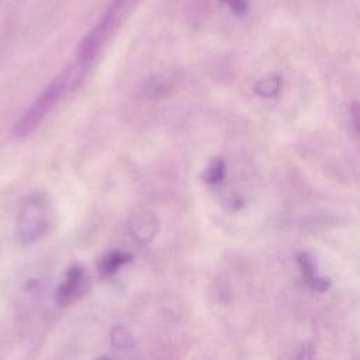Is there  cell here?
I'll return each mask as SVG.
<instances>
[{
  "mask_svg": "<svg viewBox=\"0 0 360 360\" xmlns=\"http://www.w3.org/2000/svg\"><path fill=\"white\" fill-rule=\"evenodd\" d=\"M86 69L87 66L84 63L76 62L58 73L21 114L18 121L14 124L13 134L17 138H24L32 134L48 114L52 112L69 93L80 86L86 75Z\"/></svg>",
  "mask_w": 360,
  "mask_h": 360,
  "instance_id": "obj_1",
  "label": "cell"
},
{
  "mask_svg": "<svg viewBox=\"0 0 360 360\" xmlns=\"http://www.w3.org/2000/svg\"><path fill=\"white\" fill-rule=\"evenodd\" d=\"M138 3L139 0H111L98 21L82 38L77 46V62L89 66Z\"/></svg>",
  "mask_w": 360,
  "mask_h": 360,
  "instance_id": "obj_2",
  "label": "cell"
},
{
  "mask_svg": "<svg viewBox=\"0 0 360 360\" xmlns=\"http://www.w3.org/2000/svg\"><path fill=\"white\" fill-rule=\"evenodd\" d=\"M17 236L22 243L38 240L49 225V204L45 195H30L17 214Z\"/></svg>",
  "mask_w": 360,
  "mask_h": 360,
  "instance_id": "obj_3",
  "label": "cell"
},
{
  "mask_svg": "<svg viewBox=\"0 0 360 360\" xmlns=\"http://www.w3.org/2000/svg\"><path fill=\"white\" fill-rule=\"evenodd\" d=\"M89 285H90V278L86 269L77 263L72 264L66 270L56 290V302L63 307L76 302L86 294V291L89 290Z\"/></svg>",
  "mask_w": 360,
  "mask_h": 360,
  "instance_id": "obj_4",
  "label": "cell"
},
{
  "mask_svg": "<svg viewBox=\"0 0 360 360\" xmlns=\"http://www.w3.org/2000/svg\"><path fill=\"white\" fill-rule=\"evenodd\" d=\"M128 229L138 245H148L159 232V218L152 211H138L131 215Z\"/></svg>",
  "mask_w": 360,
  "mask_h": 360,
  "instance_id": "obj_5",
  "label": "cell"
},
{
  "mask_svg": "<svg viewBox=\"0 0 360 360\" xmlns=\"http://www.w3.org/2000/svg\"><path fill=\"white\" fill-rule=\"evenodd\" d=\"M297 263L300 267L301 277L309 288H312L314 291H318V292H325L330 287V280L326 277H322L318 273L316 263L308 252H298Z\"/></svg>",
  "mask_w": 360,
  "mask_h": 360,
  "instance_id": "obj_6",
  "label": "cell"
},
{
  "mask_svg": "<svg viewBox=\"0 0 360 360\" xmlns=\"http://www.w3.org/2000/svg\"><path fill=\"white\" fill-rule=\"evenodd\" d=\"M174 82L163 75H150L139 84V97L143 100H159L173 91Z\"/></svg>",
  "mask_w": 360,
  "mask_h": 360,
  "instance_id": "obj_7",
  "label": "cell"
},
{
  "mask_svg": "<svg viewBox=\"0 0 360 360\" xmlns=\"http://www.w3.org/2000/svg\"><path fill=\"white\" fill-rule=\"evenodd\" d=\"M131 260H132V255L129 252H125L121 249H112L105 252L101 256L97 264V269L101 277L108 278V277H112L122 266H125Z\"/></svg>",
  "mask_w": 360,
  "mask_h": 360,
  "instance_id": "obj_8",
  "label": "cell"
},
{
  "mask_svg": "<svg viewBox=\"0 0 360 360\" xmlns=\"http://www.w3.org/2000/svg\"><path fill=\"white\" fill-rule=\"evenodd\" d=\"M281 87V80L277 75H267L255 84V91L262 97H274Z\"/></svg>",
  "mask_w": 360,
  "mask_h": 360,
  "instance_id": "obj_9",
  "label": "cell"
},
{
  "mask_svg": "<svg viewBox=\"0 0 360 360\" xmlns=\"http://www.w3.org/2000/svg\"><path fill=\"white\" fill-rule=\"evenodd\" d=\"M225 176V163L222 159H215L212 160L207 169L202 173V179L208 184H217L219 183Z\"/></svg>",
  "mask_w": 360,
  "mask_h": 360,
  "instance_id": "obj_10",
  "label": "cell"
},
{
  "mask_svg": "<svg viewBox=\"0 0 360 360\" xmlns=\"http://www.w3.org/2000/svg\"><path fill=\"white\" fill-rule=\"evenodd\" d=\"M111 343L115 347H131L134 345V338L131 335V332L122 326H115L111 332Z\"/></svg>",
  "mask_w": 360,
  "mask_h": 360,
  "instance_id": "obj_11",
  "label": "cell"
},
{
  "mask_svg": "<svg viewBox=\"0 0 360 360\" xmlns=\"http://www.w3.org/2000/svg\"><path fill=\"white\" fill-rule=\"evenodd\" d=\"M224 4H226L233 13L236 14H243L248 8L246 0H221Z\"/></svg>",
  "mask_w": 360,
  "mask_h": 360,
  "instance_id": "obj_12",
  "label": "cell"
},
{
  "mask_svg": "<svg viewBox=\"0 0 360 360\" xmlns=\"http://www.w3.org/2000/svg\"><path fill=\"white\" fill-rule=\"evenodd\" d=\"M295 360H314V349H312V346L309 343H305L300 349Z\"/></svg>",
  "mask_w": 360,
  "mask_h": 360,
  "instance_id": "obj_13",
  "label": "cell"
},
{
  "mask_svg": "<svg viewBox=\"0 0 360 360\" xmlns=\"http://www.w3.org/2000/svg\"><path fill=\"white\" fill-rule=\"evenodd\" d=\"M350 112H352L353 122H354L357 131L360 132V103H359V101H353V103H352Z\"/></svg>",
  "mask_w": 360,
  "mask_h": 360,
  "instance_id": "obj_14",
  "label": "cell"
},
{
  "mask_svg": "<svg viewBox=\"0 0 360 360\" xmlns=\"http://www.w3.org/2000/svg\"><path fill=\"white\" fill-rule=\"evenodd\" d=\"M97 360H111L110 357H105V356H103V357H98Z\"/></svg>",
  "mask_w": 360,
  "mask_h": 360,
  "instance_id": "obj_15",
  "label": "cell"
}]
</instances>
